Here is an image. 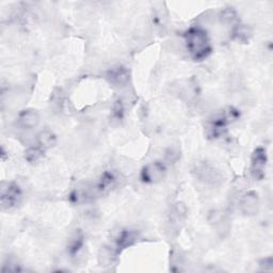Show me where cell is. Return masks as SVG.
<instances>
[{
    "mask_svg": "<svg viewBox=\"0 0 273 273\" xmlns=\"http://www.w3.org/2000/svg\"><path fill=\"white\" fill-rule=\"evenodd\" d=\"M187 49L195 61H202L211 54L210 39L204 29L192 27L185 33Z\"/></svg>",
    "mask_w": 273,
    "mask_h": 273,
    "instance_id": "cell-1",
    "label": "cell"
},
{
    "mask_svg": "<svg viewBox=\"0 0 273 273\" xmlns=\"http://www.w3.org/2000/svg\"><path fill=\"white\" fill-rule=\"evenodd\" d=\"M188 210L184 203L178 202L173 206L171 211V221L174 225H179V223H184L187 219Z\"/></svg>",
    "mask_w": 273,
    "mask_h": 273,
    "instance_id": "cell-11",
    "label": "cell"
},
{
    "mask_svg": "<svg viewBox=\"0 0 273 273\" xmlns=\"http://www.w3.org/2000/svg\"><path fill=\"white\" fill-rule=\"evenodd\" d=\"M117 254L116 252H113L108 246H104L101 249L98 254V262L101 266H108L111 264L113 256Z\"/></svg>",
    "mask_w": 273,
    "mask_h": 273,
    "instance_id": "cell-17",
    "label": "cell"
},
{
    "mask_svg": "<svg viewBox=\"0 0 273 273\" xmlns=\"http://www.w3.org/2000/svg\"><path fill=\"white\" fill-rule=\"evenodd\" d=\"M39 121H41L39 115L38 113V111L33 109H27L22 111L19 113L17 118L18 125L24 129H33L38 127Z\"/></svg>",
    "mask_w": 273,
    "mask_h": 273,
    "instance_id": "cell-9",
    "label": "cell"
},
{
    "mask_svg": "<svg viewBox=\"0 0 273 273\" xmlns=\"http://www.w3.org/2000/svg\"><path fill=\"white\" fill-rule=\"evenodd\" d=\"M112 113L113 117L117 118H122L124 115V107L121 101H117L112 107Z\"/></svg>",
    "mask_w": 273,
    "mask_h": 273,
    "instance_id": "cell-20",
    "label": "cell"
},
{
    "mask_svg": "<svg viewBox=\"0 0 273 273\" xmlns=\"http://www.w3.org/2000/svg\"><path fill=\"white\" fill-rule=\"evenodd\" d=\"M268 157L266 150L258 148L253 152L251 157V175L257 181H262L265 177V170L267 165Z\"/></svg>",
    "mask_w": 273,
    "mask_h": 273,
    "instance_id": "cell-5",
    "label": "cell"
},
{
    "mask_svg": "<svg viewBox=\"0 0 273 273\" xmlns=\"http://www.w3.org/2000/svg\"><path fill=\"white\" fill-rule=\"evenodd\" d=\"M138 239V233L135 231H123L117 240V248L116 253L118 254L125 249L129 248V246L134 245Z\"/></svg>",
    "mask_w": 273,
    "mask_h": 273,
    "instance_id": "cell-10",
    "label": "cell"
},
{
    "mask_svg": "<svg viewBox=\"0 0 273 273\" xmlns=\"http://www.w3.org/2000/svg\"><path fill=\"white\" fill-rule=\"evenodd\" d=\"M220 22H221L224 26H233L235 27L238 25V15L236 11L233 8H226L224 9L219 15Z\"/></svg>",
    "mask_w": 273,
    "mask_h": 273,
    "instance_id": "cell-14",
    "label": "cell"
},
{
    "mask_svg": "<svg viewBox=\"0 0 273 273\" xmlns=\"http://www.w3.org/2000/svg\"><path fill=\"white\" fill-rule=\"evenodd\" d=\"M233 38L240 43H248L252 37V30L246 25L238 24L233 28Z\"/></svg>",
    "mask_w": 273,
    "mask_h": 273,
    "instance_id": "cell-12",
    "label": "cell"
},
{
    "mask_svg": "<svg viewBox=\"0 0 273 273\" xmlns=\"http://www.w3.org/2000/svg\"><path fill=\"white\" fill-rule=\"evenodd\" d=\"M181 154H179V151L175 148H170L168 151L165 152V160L168 163H175Z\"/></svg>",
    "mask_w": 273,
    "mask_h": 273,
    "instance_id": "cell-19",
    "label": "cell"
},
{
    "mask_svg": "<svg viewBox=\"0 0 273 273\" xmlns=\"http://www.w3.org/2000/svg\"><path fill=\"white\" fill-rule=\"evenodd\" d=\"M166 175V168L164 163L154 161L146 164L141 171V179L148 184L160 183Z\"/></svg>",
    "mask_w": 273,
    "mask_h": 273,
    "instance_id": "cell-4",
    "label": "cell"
},
{
    "mask_svg": "<svg viewBox=\"0 0 273 273\" xmlns=\"http://www.w3.org/2000/svg\"><path fill=\"white\" fill-rule=\"evenodd\" d=\"M56 141L57 138L54 132H51L50 130H43L42 132H39L38 136L39 146H41L43 150L52 148V146L56 144Z\"/></svg>",
    "mask_w": 273,
    "mask_h": 273,
    "instance_id": "cell-13",
    "label": "cell"
},
{
    "mask_svg": "<svg viewBox=\"0 0 273 273\" xmlns=\"http://www.w3.org/2000/svg\"><path fill=\"white\" fill-rule=\"evenodd\" d=\"M44 151L41 146H36V148H29L25 152V158L28 162H37L44 155Z\"/></svg>",
    "mask_w": 273,
    "mask_h": 273,
    "instance_id": "cell-16",
    "label": "cell"
},
{
    "mask_svg": "<svg viewBox=\"0 0 273 273\" xmlns=\"http://www.w3.org/2000/svg\"><path fill=\"white\" fill-rule=\"evenodd\" d=\"M233 109H230L229 113H222L219 115L209 123L207 127V134L210 138L221 137L226 131V126L230 123V118H234L233 117Z\"/></svg>",
    "mask_w": 273,
    "mask_h": 273,
    "instance_id": "cell-6",
    "label": "cell"
},
{
    "mask_svg": "<svg viewBox=\"0 0 273 273\" xmlns=\"http://www.w3.org/2000/svg\"><path fill=\"white\" fill-rule=\"evenodd\" d=\"M83 244V237L80 234H76L74 237L72 238L69 244V252L72 255H75L76 253L80 250V248Z\"/></svg>",
    "mask_w": 273,
    "mask_h": 273,
    "instance_id": "cell-18",
    "label": "cell"
},
{
    "mask_svg": "<svg viewBox=\"0 0 273 273\" xmlns=\"http://www.w3.org/2000/svg\"><path fill=\"white\" fill-rule=\"evenodd\" d=\"M115 182H116V178L115 176H113L111 173L109 172H106L103 174L101 181H99V183L97 184V190L99 192H106L110 190L113 185H115Z\"/></svg>",
    "mask_w": 273,
    "mask_h": 273,
    "instance_id": "cell-15",
    "label": "cell"
},
{
    "mask_svg": "<svg viewBox=\"0 0 273 273\" xmlns=\"http://www.w3.org/2000/svg\"><path fill=\"white\" fill-rule=\"evenodd\" d=\"M193 173L197 181L205 185L218 186L223 181L221 173L207 162H197L193 168Z\"/></svg>",
    "mask_w": 273,
    "mask_h": 273,
    "instance_id": "cell-2",
    "label": "cell"
},
{
    "mask_svg": "<svg viewBox=\"0 0 273 273\" xmlns=\"http://www.w3.org/2000/svg\"><path fill=\"white\" fill-rule=\"evenodd\" d=\"M108 81L117 88L125 86L129 81V73L124 66H115L107 73Z\"/></svg>",
    "mask_w": 273,
    "mask_h": 273,
    "instance_id": "cell-8",
    "label": "cell"
},
{
    "mask_svg": "<svg viewBox=\"0 0 273 273\" xmlns=\"http://www.w3.org/2000/svg\"><path fill=\"white\" fill-rule=\"evenodd\" d=\"M23 193L18 185L15 183L2 184L1 193H0V202L3 209L14 208L21 203Z\"/></svg>",
    "mask_w": 273,
    "mask_h": 273,
    "instance_id": "cell-3",
    "label": "cell"
},
{
    "mask_svg": "<svg viewBox=\"0 0 273 273\" xmlns=\"http://www.w3.org/2000/svg\"><path fill=\"white\" fill-rule=\"evenodd\" d=\"M259 267L262 268L263 271H272L273 270V259L272 257H266L262 259L259 263Z\"/></svg>",
    "mask_w": 273,
    "mask_h": 273,
    "instance_id": "cell-21",
    "label": "cell"
},
{
    "mask_svg": "<svg viewBox=\"0 0 273 273\" xmlns=\"http://www.w3.org/2000/svg\"><path fill=\"white\" fill-rule=\"evenodd\" d=\"M259 197L255 191H249L242 195L239 207L244 216H255L259 210Z\"/></svg>",
    "mask_w": 273,
    "mask_h": 273,
    "instance_id": "cell-7",
    "label": "cell"
}]
</instances>
